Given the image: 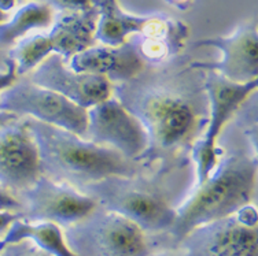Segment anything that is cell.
Wrapping results in <instances>:
<instances>
[{
  "label": "cell",
  "instance_id": "obj_1",
  "mask_svg": "<svg viewBox=\"0 0 258 256\" xmlns=\"http://www.w3.org/2000/svg\"><path fill=\"white\" fill-rule=\"evenodd\" d=\"M191 60L179 55L113 85V98L147 133V148L138 160L151 170L191 159L194 144L208 125L205 71L192 67Z\"/></svg>",
  "mask_w": 258,
  "mask_h": 256
},
{
  "label": "cell",
  "instance_id": "obj_2",
  "mask_svg": "<svg viewBox=\"0 0 258 256\" xmlns=\"http://www.w3.org/2000/svg\"><path fill=\"white\" fill-rule=\"evenodd\" d=\"M217 145L221 149L219 163L202 185L194 187L177 208L174 223L165 233L173 249L195 227L229 217L253 204L257 192V143L244 134L233 115L220 134Z\"/></svg>",
  "mask_w": 258,
  "mask_h": 256
},
{
  "label": "cell",
  "instance_id": "obj_3",
  "mask_svg": "<svg viewBox=\"0 0 258 256\" xmlns=\"http://www.w3.org/2000/svg\"><path fill=\"white\" fill-rule=\"evenodd\" d=\"M195 187V168L191 159L132 177H111L83 188L98 206L119 214L150 236L168 233L177 208Z\"/></svg>",
  "mask_w": 258,
  "mask_h": 256
},
{
  "label": "cell",
  "instance_id": "obj_4",
  "mask_svg": "<svg viewBox=\"0 0 258 256\" xmlns=\"http://www.w3.org/2000/svg\"><path fill=\"white\" fill-rule=\"evenodd\" d=\"M24 122L39 149L40 172L55 183L81 191L111 176L132 177L151 172L139 160L126 158L113 148L91 143L64 129L28 117Z\"/></svg>",
  "mask_w": 258,
  "mask_h": 256
},
{
  "label": "cell",
  "instance_id": "obj_5",
  "mask_svg": "<svg viewBox=\"0 0 258 256\" xmlns=\"http://www.w3.org/2000/svg\"><path fill=\"white\" fill-rule=\"evenodd\" d=\"M62 233L76 256H150L169 249L164 234L150 236L134 222L99 206Z\"/></svg>",
  "mask_w": 258,
  "mask_h": 256
},
{
  "label": "cell",
  "instance_id": "obj_6",
  "mask_svg": "<svg viewBox=\"0 0 258 256\" xmlns=\"http://www.w3.org/2000/svg\"><path fill=\"white\" fill-rule=\"evenodd\" d=\"M258 79L236 84L214 71H205V88L209 99V121L204 134L194 144L189 158L195 168V187L208 180L221 156L217 145L220 134L246 99L257 91Z\"/></svg>",
  "mask_w": 258,
  "mask_h": 256
},
{
  "label": "cell",
  "instance_id": "obj_7",
  "mask_svg": "<svg viewBox=\"0 0 258 256\" xmlns=\"http://www.w3.org/2000/svg\"><path fill=\"white\" fill-rule=\"evenodd\" d=\"M183 256H258V212L254 204L195 227L179 242Z\"/></svg>",
  "mask_w": 258,
  "mask_h": 256
},
{
  "label": "cell",
  "instance_id": "obj_8",
  "mask_svg": "<svg viewBox=\"0 0 258 256\" xmlns=\"http://www.w3.org/2000/svg\"><path fill=\"white\" fill-rule=\"evenodd\" d=\"M0 111L17 114L21 118L36 119L81 137H84L88 122L87 109L62 95L33 84L28 75L18 77L10 88L0 94Z\"/></svg>",
  "mask_w": 258,
  "mask_h": 256
},
{
  "label": "cell",
  "instance_id": "obj_9",
  "mask_svg": "<svg viewBox=\"0 0 258 256\" xmlns=\"http://www.w3.org/2000/svg\"><path fill=\"white\" fill-rule=\"evenodd\" d=\"M17 197L24 206V221L52 222L60 227L81 221L98 207V203L88 195L66 184L55 183L43 174Z\"/></svg>",
  "mask_w": 258,
  "mask_h": 256
},
{
  "label": "cell",
  "instance_id": "obj_10",
  "mask_svg": "<svg viewBox=\"0 0 258 256\" xmlns=\"http://www.w3.org/2000/svg\"><path fill=\"white\" fill-rule=\"evenodd\" d=\"M84 138L102 147L113 148L129 159H138L147 148V133L135 115L115 98H109L87 110Z\"/></svg>",
  "mask_w": 258,
  "mask_h": 256
},
{
  "label": "cell",
  "instance_id": "obj_11",
  "mask_svg": "<svg viewBox=\"0 0 258 256\" xmlns=\"http://www.w3.org/2000/svg\"><path fill=\"white\" fill-rule=\"evenodd\" d=\"M194 48L213 47L221 52L217 62L191 60V66L202 71H214L236 84L258 79V32L255 21L239 25L229 36L198 40Z\"/></svg>",
  "mask_w": 258,
  "mask_h": 256
},
{
  "label": "cell",
  "instance_id": "obj_12",
  "mask_svg": "<svg viewBox=\"0 0 258 256\" xmlns=\"http://www.w3.org/2000/svg\"><path fill=\"white\" fill-rule=\"evenodd\" d=\"M28 78L33 84L62 95L87 110L113 96V84L109 79L96 74L72 70L58 54H51L43 60L28 74Z\"/></svg>",
  "mask_w": 258,
  "mask_h": 256
},
{
  "label": "cell",
  "instance_id": "obj_13",
  "mask_svg": "<svg viewBox=\"0 0 258 256\" xmlns=\"http://www.w3.org/2000/svg\"><path fill=\"white\" fill-rule=\"evenodd\" d=\"M40 176L39 149L24 118L0 129V185L17 196Z\"/></svg>",
  "mask_w": 258,
  "mask_h": 256
},
{
  "label": "cell",
  "instance_id": "obj_14",
  "mask_svg": "<svg viewBox=\"0 0 258 256\" xmlns=\"http://www.w3.org/2000/svg\"><path fill=\"white\" fill-rule=\"evenodd\" d=\"M188 35V26L181 21L166 15H151L138 33L129 36L128 41L144 66H159L181 55Z\"/></svg>",
  "mask_w": 258,
  "mask_h": 256
},
{
  "label": "cell",
  "instance_id": "obj_15",
  "mask_svg": "<svg viewBox=\"0 0 258 256\" xmlns=\"http://www.w3.org/2000/svg\"><path fill=\"white\" fill-rule=\"evenodd\" d=\"M68 64L75 71L102 75L113 85L134 78L146 67L128 40L118 47L94 45L75 55Z\"/></svg>",
  "mask_w": 258,
  "mask_h": 256
},
{
  "label": "cell",
  "instance_id": "obj_16",
  "mask_svg": "<svg viewBox=\"0 0 258 256\" xmlns=\"http://www.w3.org/2000/svg\"><path fill=\"white\" fill-rule=\"evenodd\" d=\"M98 24V10L75 13H58L52 28L47 33L52 43L54 54L60 55L64 62H69L75 55L96 45L95 32Z\"/></svg>",
  "mask_w": 258,
  "mask_h": 256
},
{
  "label": "cell",
  "instance_id": "obj_17",
  "mask_svg": "<svg viewBox=\"0 0 258 256\" xmlns=\"http://www.w3.org/2000/svg\"><path fill=\"white\" fill-rule=\"evenodd\" d=\"M92 6L98 10L95 39L109 47L124 44L129 36L142 29L147 18L125 13L119 7L118 0H92Z\"/></svg>",
  "mask_w": 258,
  "mask_h": 256
},
{
  "label": "cell",
  "instance_id": "obj_18",
  "mask_svg": "<svg viewBox=\"0 0 258 256\" xmlns=\"http://www.w3.org/2000/svg\"><path fill=\"white\" fill-rule=\"evenodd\" d=\"M22 240H29L52 256H76L66 245L60 226L52 222H26L17 219L0 238V251L6 245Z\"/></svg>",
  "mask_w": 258,
  "mask_h": 256
},
{
  "label": "cell",
  "instance_id": "obj_19",
  "mask_svg": "<svg viewBox=\"0 0 258 256\" xmlns=\"http://www.w3.org/2000/svg\"><path fill=\"white\" fill-rule=\"evenodd\" d=\"M54 18L55 13L50 6L39 0H30L6 22L0 24V47L10 49L32 30L50 28Z\"/></svg>",
  "mask_w": 258,
  "mask_h": 256
},
{
  "label": "cell",
  "instance_id": "obj_20",
  "mask_svg": "<svg viewBox=\"0 0 258 256\" xmlns=\"http://www.w3.org/2000/svg\"><path fill=\"white\" fill-rule=\"evenodd\" d=\"M51 54L54 48L48 35L28 36L9 49V58L15 63L18 77L28 75Z\"/></svg>",
  "mask_w": 258,
  "mask_h": 256
},
{
  "label": "cell",
  "instance_id": "obj_21",
  "mask_svg": "<svg viewBox=\"0 0 258 256\" xmlns=\"http://www.w3.org/2000/svg\"><path fill=\"white\" fill-rule=\"evenodd\" d=\"M0 256H52L48 252L43 251L41 248L35 245L29 240L14 242L10 245H6L2 251Z\"/></svg>",
  "mask_w": 258,
  "mask_h": 256
},
{
  "label": "cell",
  "instance_id": "obj_22",
  "mask_svg": "<svg viewBox=\"0 0 258 256\" xmlns=\"http://www.w3.org/2000/svg\"><path fill=\"white\" fill-rule=\"evenodd\" d=\"M58 13H75L92 9V0H39Z\"/></svg>",
  "mask_w": 258,
  "mask_h": 256
},
{
  "label": "cell",
  "instance_id": "obj_23",
  "mask_svg": "<svg viewBox=\"0 0 258 256\" xmlns=\"http://www.w3.org/2000/svg\"><path fill=\"white\" fill-rule=\"evenodd\" d=\"M0 211L14 212V214H22L24 211V206L20 202V199L2 185H0Z\"/></svg>",
  "mask_w": 258,
  "mask_h": 256
},
{
  "label": "cell",
  "instance_id": "obj_24",
  "mask_svg": "<svg viewBox=\"0 0 258 256\" xmlns=\"http://www.w3.org/2000/svg\"><path fill=\"white\" fill-rule=\"evenodd\" d=\"M17 79H18L17 67H15L14 62L9 58V60H7V69L5 71H0V94L7 88H10Z\"/></svg>",
  "mask_w": 258,
  "mask_h": 256
},
{
  "label": "cell",
  "instance_id": "obj_25",
  "mask_svg": "<svg viewBox=\"0 0 258 256\" xmlns=\"http://www.w3.org/2000/svg\"><path fill=\"white\" fill-rule=\"evenodd\" d=\"M17 219H22V214L0 211V238L5 236L6 232L9 230V227L11 226V223Z\"/></svg>",
  "mask_w": 258,
  "mask_h": 256
},
{
  "label": "cell",
  "instance_id": "obj_26",
  "mask_svg": "<svg viewBox=\"0 0 258 256\" xmlns=\"http://www.w3.org/2000/svg\"><path fill=\"white\" fill-rule=\"evenodd\" d=\"M18 119H21V117H18L17 114L7 113V111H0V129L9 126L11 123L17 122Z\"/></svg>",
  "mask_w": 258,
  "mask_h": 256
},
{
  "label": "cell",
  "instance_id": "obj_27",
  "mask_svg": "<svg viewBox=\"0 0 258 256\" xmlns=\"http://www.w3.org/2000/svg\"><path fill=\"white\" fill-rule=\"evenodd\" d=\"M166 3H169L170 6H173L179 10H188L189 7L192 6L194 0H165Z\"/></svg>",
  "mask_w": 258,
  "mask_h": 256
},
{
  "label": "cell",
  "instance_id": "obj_28",
  "mask_svg": "<svg viewBox=\"0 0 258 256\" xmlns=\"http://www.w3.org/2000/svg\"><path fill=\"white\" fill-rule=\"evenodd\" d=\"M7 60H9V49L0 47V71L7 69Z\"/></svg>",
  "mask_w": 258,
  "mask_h": 256
},
{
  "label": "cell",
  "instance_id": "obj_29",
  "mask_svg": "<svg viewBox=\"0 0 258 256\" xmlns=\"http://www.w3.org/2000/svg\"><path fill=\"white\" fill-rule=\"evenodd\" d=\"M150 256H183L179 249H162V251H157L151 253Z\"/></svg>",
  "mask_w": 258,
  "mask_h": 256
},
{
  "label": "cell",
  "instance_id": "obj_30",
  "mask_svg": "<svg viewBox=\"0 0 258 256\" xmlns=\"http://www.w3.org/2000/svg\"><path fill=\"white\" fill-rule=\"evenodd\" d=\"M15 3H17V0H0V10L9 13L14 9Z\"/></svg>",
  "mask_w": 258,
  "mask_h": 256
},
{
  "label": "cell",
  "instance_id": "obj_31",
  "mask_svg": "<svg viewBox=\"0 0 258 256\" xmlns=\"http://www.w3.org/2000/svg\"><path fill=\"white\" fill-rule=\"evenodd\" d=\"M10 18V15H9V13H5V11L0 10V24H3V22H6V21Z\"/></svg>",
  "mask_w": 258,
  "mask_h": 256
},
{
  "label": "cell",
  "instance_id": "obj_32",
  "mask_svg": "<svg viewBox=\"0 0 258 256\" xmlns=\"http://www.w3.org/2000/svg\"><path fill=\"white\" fill-rule=\"evenodd\" d=\"M17 2H20V3H21V2H25V0H17Z\"/></svg>",
  "mask_w": 258,
  "mask_h": 256
}]
</instances>
